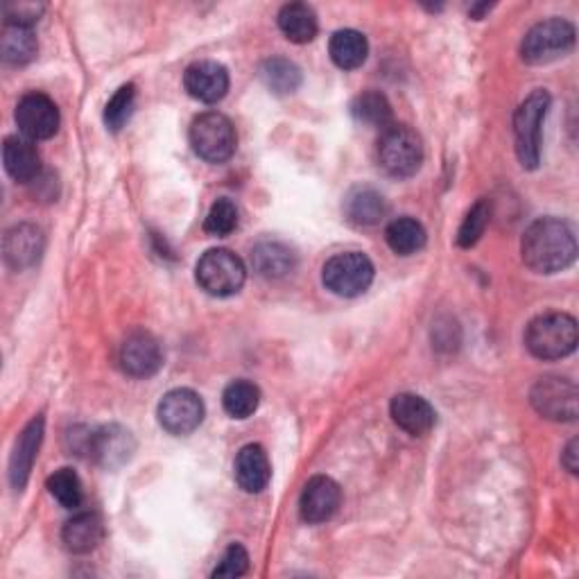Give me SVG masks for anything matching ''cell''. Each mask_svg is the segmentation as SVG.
I'll list each match as a JSON object with an SVG mask.
<instances>
[{
	"label": "cell",
	"instance_id": "cell-1",
	"mask_svg": "<svg viewBox=\"0 0 579 579\" xmlns=\"http://www.w3.org/2000/svg\"><path fill=\"white\" fill-rule=\"evenodd\" d=\"M521 254L523 263L536 275H557L575 263V231L559 218H541L523 233Z\"/></svg>",
	"mask_w": 579,
	"mask_h": 579
},
{
	"label": "cell",
	"instance_id": "cell-2",
	"mask_svg": "<svg viewBox=\"0 0 579 579\" xmlns=\"http://www.w3.org/2000/svg\"><path fill=\"white\" fill-rule=\"evenodd\" d=\"M525 347L539 360H561L577 349V322L568 313H546L525 328Z\"/></svg>",
	"mask_w": 579,
	"mask_h": 579
},
{
	"label": "cell",
	"instance_id": "cell-3",
	"mask_svg": "<svg viewBox=\"0 0 579 579\" xmlns=\"http://www.w3.org/2000/svg\"><path fill=\"white\" fill-rule=\"evenodd\" d=\"M379 163L394 180H407L419 173L424 163L421 136L407 125H390L379 139Z\"/></svg>",
	"mask_w": 579,
	"mask_h": 579
},
{
	"label": "cell",
	"instance_id": "cell-4",
	"mask_svg": "<svg viewBox=\"0 0 579 579\" xmlns=\"http://www.w3.org/2000/svg\"><path fill=\"white\" fill-rule=\"evenodd\" d=\"M551 93L536 89L530 93L514 114V146L525 170L539 167L541 161V127L551 109Z\"/></svg>",
	"mask_w": 579,
	"mask_h": 579
},
{
	"label": "cell",
	"instance_id": "cell-5",
	"mask_svg": "<svg viewBox=\"0 0 579 579\" xmlns=\"http://www.w3.org/2000/svg\"><path fill=\"white\" fill-rule=\"evenodd\" d=\"M197 286L211 297H233L247 281V267L229 250H209L195 267Z\"/></svg>",
	"mask_w": 579,
	"mask_h": 579
},
{
	"label": "cell",
	"instance_id": "cell-6",
	"mask_svg": "<svg viewBox=\"0 0 579 579\" xmlns=\"http://www.w3.org/2000/svg\"><path fill=\"white\" fill-rule=\"evenodd\" d=\"M190 146L199 159L209 163H224L233 157L238 146L235 127L220 112L199 114L190 125Z\"/></svg>",
	"mask_w": 579,
	"mask_h": 579
},
{
	"label": "cell",
	"instance_id": "cell-7",
	"mask_svg": "<svg viewBox=\"0 0 579 579\" xmlns=\"http://www.w3.org/2000/svg\"><path fill=\"white\" fill-rule=\"evenodd\" d=\"M575 46V25L566 19H548L536 23L521 44L525 63L543 66L566 57Z\"/></svg>",
	"mask_w": 579,
	"mask_h": 579
},
{
	"label": "cell",
	"instance_id": "cell-8",
	"mask_svg": "<svg viewBox=\"0 0 579 579\" xmlns=\"http://www.w3.org/2000/svg\"><path fill=\"white\" fill-rule=\"evenodd\" d=\"M373 275H377V269H373L369 256L360 252H345L326 260L322 269V281L333 294L351 299L369 290V286L373 283Z\"/></svg>",
	"mask_w": 579,
	"mask_h": 579
},
{
	"label": "cell",
	"instance_id": "cell-9",
	"mask_svg": "<svg viewBox=\"0 0 579 579\" xmlns=\"http://www.w3.org/2000/svg\"><path fill=\"white\" fill-rule=\"evenodd\" d=\"M534 410L551 421H575L577 419V385L561 377L539 379L530 392Z\"/></svg>",
	"mask_w": 579,
	"mask_h": 579
},
{
	"label": "cell",
	"instance_id": "cell-10",
	"mask_svg": "<svg viewBox=\"0 0 579 579\" xmlns=\"http://www.w3.org/2000/svg\"><path fill=\"white\" fill-rule=\"evenodd\" d=\"M159 424L165 432L184 437L195 432L204 421V401L197 392L180 387L167 392L157 407Z\"/></svg>",
	"mask_w": 579,
	"mask_h": 579
},
{
	"label": "cell",
	"instance_id": "cell-11",
	"mask_svg": "<svg viewBox=\"0 0 579 579\" xmlns=\"http://www.w3.org/2000/svg\"><path fill=\"white\" fill-rule=\"evenodd\" d=\"M16 125L30 141H46L59 129V109L44 93H27L16 105Z\"/></svg>",
	"mask_w": 579,
	"mask_h": 579
},
{
	"label": "cell",
	"instance_id": "cell-12",
	"mask_svg": "<svg viewBox=\"0 0 579 579\" xmlns=\"http://www.w3.org/2000/svg\"><path fill=\"white\" fill-rule=\"evenodd\" d=\"M339 502H343V489H339V485L328 478V475H315V478L305 483L301 491L299 514L305 523L320 525L335 517Z\"/></svg>",
	"mask_w": 579,
	"mask_h": 579
},
{
	"label": "cell",
	"instance_id": "cell-13",
	"mask_svg": "<svg viewBox=\"0 0 579 579\" xmlns=\"http://www.w3.org/2000/svg\"><path fill=\"white\" fill-rule=\"evenodd\" d=\"M118 360L127 377L150 379L161 369L163 354H161V347L154 335L146 331H136L123 343Z\"/></svg>",
	"mask_w": 579,
	"mask_h": 579
},
{
	"label": "cell",
	"instance_id": "cell-14",
	"mask_svg": "<svg viewBox=\"0 0 579 579\" xmlns=\"http://www.w3.org/2000/svg\"><path fill=\"white\" fill-rule=\"evenodd\" d=\"M184 86L190 97L204 102V105H216L229 91V71L211 59L195 61L186 68Z\"/></svg>",
	"mask_w": 579,
	"mask_h": 579
},
{
	"label": "cell",
	"instance_id": "cell-15",
	"mask_svg": "<svg viewBox=\"0 0 579 579\" xmlns=\"http://www.w3.org/2000/svg\"><path fill=\"white\" fill-rule=\"evenodd\" d=\"M44 247H46V238L37 224H27V222L16 224L3 238L5 263L16 271L37 265L44 254Z\"/></svg>",
	"mask_w": 579,
	"mask_h": 579
},
{
	"label": "cell",
	"instance_id": "cell-16",
	"mask_svg": "<svg viewBox=\"0 0 579 579\" xmlns=\"http://www.w3.org/2000/svg\"><path fill=\"white\" fill-rule=\"evenodd\" d=\"M136 451V441L123 426H105L91 435L89 455L105 468L123 466Z\"/></svg>",
	"mask_w": 579,
	"mask_h": 579
},
{
	"label": "cell",
	"instance_id": "cell-17",
	"mask_svg": "<svg viewBox=\"0 0 579 579\" xmlns=\"http://www.w3.org/2000/svg\"><path fill=\"white\" fill-rule=\"evenodd\" d=\"M390 415H392V421L401 430H405L413 437L428 435L437 424L435 407L424 396H417V394L394 396L390 405Z\"/></svg>",
	"mask_w": 579,
	"mask_h": 579
},
{
	"label": "cell",
	"instance_id": "cell-18",
	"mask_svg": "<svg viewBox=\"0 0 579 579\" xmlns=\"http://www.w3.org/2000/svg\"><path fill=\"white\" fill-rule=\"evenodd\" d=\"M42 441H44V417H37L32 419L25 426V430L19 435L10 460V483L16 491H21L27 485L34 460H37L42 449Z\"/></svg>",
	"mask_w": 579,
	"mask_h": 579
},
{
	"label": "cell",
	"instance_id": "cell-19",
	"mask_svg": "<svg viewBox=\"0 0 579 579\" xmlns=\"http://www.w3.org/2000/svg\"><path fill=\"white\" fill-rule=\"evenodd\" d=\"M3 163L8 175L19 184H32L42 175V157L27 136H8L3 143Z\"/></svg>",
	"mask_w": 579,
	"mask_h": 579
},
{
	"label": "cell",
	"instance_id": "cell-20",
	"mask_svg": "<svg viewBox=\"0 0 579 579\" xmlns=\"http://www.w3.org/2000/svg\"><path fill=\"white\" fill-rule=\"evenodd\" d=\"M235 483L247 494H260L271 478V466L267 453L258 444H247L235 458Z\"/></svg>",
	"mask_w": 579,
	"mask_h": 579
},
{
	"label": "cell",
	"instance_id": "cell-21",
	"mask_svg": "<svg viewBox=\"0 0 579 579\" xmlns=\"http://www.w3.org/2000/svg\"><path fill=\"white\" fill-rule=\"evenodd\" d=\"M387 213L385 197L371 186H356L345 197V218L356 227H377Z\"/></svg>",
	"mask_w": 579,
	"mask_h": 579
},
{
	"label": "cell",
	"instance_id": "cell-22",
	"mask_svg": "<svg viewBox=\"0 0 579 579\" xmlns=\"http://www.w3.org/2000/svg\"><path fill=\"white\" fill-rule=\"evenodd\" d=\"M102 539H105V525H102L100 517L93 512H80L61 530V541L66 551H71L76 555L93 553L102 543Z\"/></svg>",
	"mask_w": 579,
	"mask_h": 579
},
{
	"label": "cell",
	"instance_id": "cell-23",
	"mask_svg": "<svg viewBox=\"0 0 579 579\" xmlns=\"http://www.w3.org/2000/svg\"><path fill=\"white\" fill-rule=\"evenodd\" d=\"M252 265L265 279H281L294 269L297 254L281 241H260L252 250Z\"/></svg>",
	"mask_w": 579,
	"mask_h": 579
},
{
	"label": "cell",
	"instance_id": "cell-24",
	"mask_svg": "<svg viewBox=\"0 0 579 579\" xmlns=\"http://www.w3.org/2000/svg\"><path fill=\"white\" fill-rule=\"evenodd\" d=\"M279 27L288 42L303 46V44H311L317 37L320 21L311 5L288 3L279 12Z\"/></svg>",
	"mask_w": 579,
	"mask_h": 579
},
{
	"label": "cell",
	"instance_id": "cell-25",
	"mask_svg": "<svg viewBox=\"0 0 579 579\" xmlns=\"http://www.w3.org/2000/svg\"><path fill=\"white\" fill-rule=\"evenodd\" d=\"M328 53L335 66L343 68V71H356L367 61L369 44L358 30H337L331 37Z\"/></svg>",
	"mask_w": 579,
	"mask_h": 579
},
{
	"label": "cell",
	"instance_id": "cell-26",
	"mask_svg": "<svg viewBox=\"0 0 579 579\" xmlns=\"http://www.w3.org/2000/svg\"><path fill=\"white\" fill-rule=\"evenodd\" d=\"M385 241L394 254L413 256L426 247L428 233L419 220L405 216V218H396L387 224Z\"/></svg>",
	"mask_w": 579,
	"mask_h": 579
},
{
	"label": "cell",
	"instance_id": "cell-27",
	"mask_svg": "<svg viewBox=\"0 0 579 579\" xmlns=\"http://www.w3.org/2000/svg\"><path fill=\"white\" fill-rule=\"evenodd\" d=\"M37 53H39V44L37 37H34L32 27L5 23L3 34H0V55H3L5 63L25 66L37 57Z\"/></svg>",
	"mask_w": 579,
	"mask_h": 579
},
{
	"label": "cell",
	"instance_id": "cell-28",
	"mask_svg": "<svg viewBox=\"0 0 579 579\" xmlns=\"http://www.w3.org/2000/svg\"><path fill=\"white\" fill-rule=\"evenodd\" d=\"M263 84L277 95H290L301 86L299 66L283 57H271L260 66Z\"/></svg>",
	"mask_w": 579,
	"mask_h": 579
},
{
	"label": "cell",
	"instance_id": "cell-29",
	"mask_svg": "<svg viewBox=\"0 0 579 579\" xmlns=\"http://www.w3.org/2000/svg\"><path fill=\"white\" fill-rule=\"evenodd\" d=\"M351 116L367 127L385 129L392 125V105L381 91H364L351 102Z\"/></svg>",
	"mask_w": 579,
	"mask_h": 579
},
{
	"label": "cell",
	"instance_id": "cell-30",
	"mask_svg": "<svg viewBox=\"0 0 579 579\" xmlns=\"http://www.w3.org/2000/svg\"><path fill=\"white\" fill-rule=\"evenodd\" d=\"M222 405L229 417L233 419H250L260 405V390L241 379V381H233L224 387V394H222Z\"/></svg>",
	"mask_w": 579,
	"mask_h": 579
},
{
	"label": "cell",
	"instance_id": "cell-31",
	"mask_svg": "<svg viewBox=\"0 0 579 579\" xmlns=\"http://www.w3.org/2000/svg\"><path fill=\"white\" fill-rule=\"evenodd\" d=\"M48 491L63 509H78L84 500L80 475L73 468L55 471L48 478Z\"/></svg>",
	"mask_w": 579,
	"mask_h": 579
},
{
	"label": "cell",
	"instance_id": "cell-32",
	"mask_svg": "<svg viewBox=\"0 0 579 579\" xmlns=\"http://www.w3.org/2000/svg\"><path fill=\"white\" fill-rule=\"evenodd\" d=\"M489 216H491L489 201H485V199L475 201L471 211L466 213L460 231H458V245L464 250H471L475 243H478L485 229H487V224H489Z\"/></svg>",
	"mask_w": 579,
	"mask_h": 579
},
{
	"label": "cell",
	"instance_id": "cell-33",
	"mask_svg": "<svg viewBox=\"0 0 579 579\" xmlns=\"http://www.w3.org/2000/svg\"><path fill=\"white\" fill-rule=\"evenodd\" d=\"M134 105H136V89H134V84L120 86L114 93V97L107 102V107H105V125L112 131H120L127 125V120L131 118Z\"/></svg>",
	"mask_w": 579,
	"mask_h": 579
},
{
	"label": "cell",
	"instance_id": "cell-34",
	"mask_svg": "<svg viewBox=\"0 0 579 579\" xmlns=\"http://www.w3.org/2000/svg\"><path fill=\"white\" fill-rule=\"evenodd\" d=\"M235 227H238V207L227 197L218 199L211 207L207 220H204V231L211 233V235H218V238H224Z\"/></svg>",
	"mask_w": 579,
	"mask_h": 579
},
{
	"label": "cell",
	"instance_id": "cell-35",
	"mask_svg": "<svg viewBox=\"0 0 579 579\" xmlns=\"http://www.w3.org/2000/svg\"><path fill=\"white\" fill-rule=\"evenodd\" d=\"M250 570V555L241 543H231L224 551L220 564L213 570V577H243Z\"/></svg>",
	"mask_w": 579,
	"mask_h": 579
},
{
	"label": "cell",
	"instance_id": "cell-36",
	"mask_svg": "<svg viewBox=\"0 0 579 579\" xmlns=\"http://www.w3.org/2000/svg\"><path fill=\"white\" fill-rule=\"evenodd\" d=\"M3 12H5V23L8 25L32 27L34 23L42 19L44 5L42 3H23V0H19V3H8L3 8Z\"/></svg>",
	"mask_w": 579,
	"mask_h": 579
},
{
	"label": "cell",
	"instance_id": "cell-37",
	"mask_svg": "<svg viewBox=\"0 0 579 579\" xmlns=\"http://www.w3.org/2000/svg\"><path fill=\"white\" fill-rule=\"evenodd\" d=\"M577 449H579V444H577V439H570V444L566 447V451H564V458H561V462H564V466L575 475L577 473Z\"/></svg>",
	"mask_w": 579,
	"mask_h": 579
}]
</instances>
